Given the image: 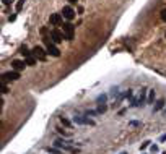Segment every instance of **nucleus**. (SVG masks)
Here are the masks:
<instances>
[{
  "instance_id": "6ab92c4d",
  "label": "nucleus",
  "mask_w": 166,
  "mask_h": 154,
  "mask_svg": "<svg viewBox=\"0 0 166 154\" xmlns=\"http://www.w3.org/2000/svg\"><path fill=\"white\" fill-rule=\"evenodd\" d=\"M104 101H106V94H103V96L98 97V102H99V104H101V102H104Z\"/></svg>"
},
{
  "instance_id": "423d86ee",
  "label": "nucleus",
  "mask_w": 166,
  "mask_h": 154,
  "mask_svg": "<svg viewBox=\"0 0 166 154\" xmlns=\"http://www.w3.org/2000/svg\"><path fill=\"white\" fill-rule=\"evenodd\" d=\"M49 21H50V25H52V26H60L62 25V15L54 13V15H50Z\"/></svg>"
},
{
  "instance_id": "7ed1b4c3",
  "label": "nucleus",
  "mask_w": 166,
  "mask_h": 154,
  "mask_svg": "<svg viewBox=\"0 0 166 154\" xmlns=\"http://www.w3.org/2000/svg\"><path fill=\"white\" fill-rule=\"evenodd\" d=\"M2 78H3V83H7V81H15V80H18V78H20V71H15V70H13V71H8V73H3V76H2Z\"/></svg>"
},
{
  "instance_id": "1a4fd4ad",
  "label": "nucleus",
  "mask_w": 166,
  "mask_h": 154,
  "mask_svg": "<svg viewBox=\"0 0 166 154\" xmlns=\"http://www.w3.org/2000/svg\"><path fill=\"white\" fill-rule=\"evenodd\" d=\"M47 54L52 55V57H59V55H60V50L57 49L54 44H50V45H47Z\"/></svg>"
},
{
  "instance_id": "20e7f679",
  "label": "nucleus",
  "mask_w": 166,
  "mask_h": 154,
  "mask_svg": "<svg viewBox=\"0 0 166 154\" xmlns=\"http://www.w3.org/2000/svg\"><path fill=\"white\" fill-rule=\"evenodd\" d=\"M31 52H33V55H34L38 60H46V52H44V49H42V47L36 45L34 49L31 50Z\"/></svg>"
},
{
  "instance_id": "9b49d317",
  "label": "nucleus",
  "mask_w": 166,
  "mask_h": 154,
  "mask_svg": "<svg viewBox=\"0 0 166 154\" xmlns=\"http://www.w3.org/2000/svg\"><path fill=\"white\" fill-rule=\"evenodd\" d=\"M21 54L25 55V57H30V55H33V52H30V50H28V47H26V45H23V47H21Z\"/></svg>"
},
{
  "instance_id": "f3484780",
  "label": "nucleus",
  "mask_w": 166,
  "mask_h": 154,
  "mask_svg": "<svg viewBox=\"0 0 166 154\" xmlns=\"http://www.w3.org/2000/svg\"><path fill=\"white\" fill-rule=\"evenodd\" d=\"M47 151H49L50 154H60L59 151H57V149H54V148H47Z\"/></svg>"
},
{
  "instance_id": "2eb2a0df",
  "label": "nucleus",
  "mask_w": 166,
  "mask_h": 154,
  "mask_svg": "<svg viewBox=\"0 0 166 154\" xmlns=\"http://www.w3.org/2000/svg\"><path fill=\"white\" fill-rule=\"evenodd\" d=\"M106 109H108V107H106V105L99 104V107H98V112H99V114H103V112H106Z\"/></svg>"
},
{
  "instance_id": "4468645a",
  "label": "nucleus",
  "mask_w": 166,
  "mask_h": 154,
  "mask_svg": "<svg viewBox=\"0 0 166 154\" xmlns=\"http://www.w3.org/2000/svg\"><path fill=\"white\" fill-rule=\"evenodd\" d=\"M23 5H25V0H20V2L16 3V11H20L21 8H23Z\"/></svg>"
},
{
  "instance_id": "39448f33",
  "label": "nucleus",
  "mask_w": 166,
  "mask_h": 154,
  "mask_svg": "<svg viewBox=\"0 0 166 154\" xmlns=\"http://www.w3.org/2000/svg\"><path fill=\"white\" fill-rule=\"evenodd\" d=\"M62 15H64V18H67V20H73V18H75V11H73L72 7H64Z\"/></svg>"
},
{
  "instance_id": "dca6fc26",
  "label": "nucleus",
  "mask_w": 166,
  "mask_h": 154,
  "mask_svg": "<svg viewBox=\"0 0 166 154\" xmlns=\"http://www.w3.org/2000/svg\"><path fill=\"white\" fill-rule=\"evenodd\" d=\"M60 122H62V123H64V125H65V127H70V122H69V120H67V119H64V117H62V119H60Z\"/></svg>"
},
{
  "instance_id": "f03ea898",
  "label": "nucleus",
  "mask_w": 166,
  "mask_h": 154,
  "mask_svg": "<svg viewBox=\"0 0 166 154\" xmlns=\"http://www.w3.org/2000/svg\"><path fill=\"white\" fill-rule=\"evenodd\" d=\"M50 37H52V42H54V44H60L62 41L65 39V34L60 33L59 29H54L52 31V34H50Z\"/></svg>"
},
{
  "instance_id": "9d476101",
  "label": "nucleus",
  "mask_w": 166,
  "mask_h": 154,
  "mask_svg": "<svg viewBox=\"0 0 166 154\" xmlns=\"http://www.w3.org/2000/svg\"><path fill=\"white\" fill-rule=\"evenodd\" d=\"M26 65H30V67L36 65V57H34V55H30V57H26Z\"/></svg>"
},
{
  "instance_id": "5701e85b",
  "label": "nucleus",
  "mask_w": 166,
  "mask_h": 154,
  "mask_svg": "<svg viewBox=\"0 0 166 154\" xmlns=\"http://www.w3.org/2000/svg\"><path fill=\"white\" fill-rule=\"evenodd\" d=\"M69 2H70V3H77V2H78V0H69Z\"/></svg>"
},
{
  "instance_id": "ddd939ff",
  "label": "nucleus",
  "mask_w": 166,
  "mask_h": 154,
  "mask_svg": "<svg viewBox=\"0 0 166 154\" xmlns=\"http://www.w3.org/2000/svg\"><path fill=\"white\" fill-rule=\"evenodd\" d=\"M155 101V91H148V104H153Z\"/></svg>"
},
{
  "instance_id": "f257e3e1",
  "label": "nucleus",
  "mask_w": 166,
  "mask_h": 154,
  "mask_svg": "<svg viewBox=\"0 0 166 154\" xmlns=\"http://www.w3.org/2000/svg\"><path fill=\"white\" fill-rule=\"evenodd\" d=\"M64 34H65V39L67 41H72L73 39V31H75V28H73V25L72 23H64Z\"/></svg>"
},
{
  "instance_id": "412c9836",
  "label": "nucleus",
  "mask_w": 166,
  "mask_h": 154,
  "mask_svg": "<svg viewBox=\"0 0 166 154\" xmlns=\"http://www.w3.org/2000/svg\"><path fill=\"white\" fill-rule=\"evenodd\" d=\"M151 151H153V153H156V151H158V146H155V144H153V146H151Z\"/></svg>"
},
{
  "instance_id": "aec40b11",
  "label": "nucleus",
  "mask_w": 166,
  "mask_h": 154,
  "mask_svg": "<svg viewBox=\"0 0 166 154\" xmlns=\"http://www.w3.org/2000/svg\"><path fill=\"white\" fill-rule=\"evenodd\" d=\"M130 127H140V123L138 122H130Z\"/></svg>"
},
{
  "instance_id": "f8f14e48",
  "label": "nucleus",
  "mask_w": 166,
  "mask_h": 154,
  "mask_svg": "<svg viewBox=\"0 0 166 154\" xmlns=\"http://www.w3.org/2000/svg\"><path fill=\"white\" fill-rule=\"evenodd\" d=\"M163 105H165V99H160L158 102H156V105H155V110H161V109H163Z\"/></svg>"
},
{
  "instance_id": "0eeeda50",
  "label": "nucleus",
  "mask_w": 166,
  "mask_h": 154,
  "mask_svg": "<svg viewBox=\"0 0 166 154\" xmlns=\"http://www.w3.org/2000/svg\"><path fill=\"white\" fill-rule=\"evenodd\" d=\"M73 122L75 123H81V125H95V122L93 120H90V119H85V117H73Z\"/></svg>"
},
{
  "instance_id": "4be33fe9",
  "label": "nucleus",
  "mask_w": 166,
  "mask_h": 154,
  "mask_svg": "<svg viewBox=\"0 0 166 154\" xmlns=\"http://www.w3.org/2000/svg\"><path fill=\"white\" fill-rule=\"evenodd\" d=\"M148 143H150V141H145V143L142 144V149H145V148H147V146H148Z\"/></svg>"
},
{
  "instance_id": "6e6552de",
  "label": "nucleus",
  "mask_w": 166,
  "mask_h": 154,
  "mask_svg": "<svg viewBox=\"0 0 166 154\" xmlns=\"http://www.w3.org/2000/svg\"><path fill=\"white\" fill-rule=\"evenodd\" d=\"M25 65H26V62H21V60H13L11 62V67H13L15 71H21V70L25 68Z\"/></svg>"
},
{
  "instance_id": "a211bd4d",
  "label": "nucleus",
  "mask_w": 166,
  "mask_h": 154,
  "mask_svg": "<svg viewBox=\"0 0 166 154\" xmlns=\"http://www.w3.org/2000/svg\"><path fill=\"white\" fill-rule=\"evenodd\" d=\"M161 20L166 23V8H165V10H161Z\"/></svg>"
}]
</instances>
